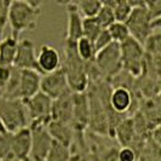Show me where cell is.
Returning a JSON list of instances; mask_svg holds the SVG:
<instances>
[{
  "label": "cell",
  "mask_w": 161,
  "mask_h": 161,
  "mask_svg": "<svg viewBox=\"0 0 161 161\" xmlns=\"http://www.w3.org/2000/svg\"><path fill=\"white\" fill-rule=\"evenodd\" d=\"M41 1L34 0H15L11 1L8 8V23L11 35L18 39L21 33L34 31L41 15Z\"/></svg>",
  "instance_id": "cell-1"
},
{
  "label": "cell",
  "mask_w": 161,
  "mask_h": 161,
  "mask_svg": "<svg viewBox=\"0 0 161 161\" xmlns=\"http://www.w3.org/2000/svg\"><path fill=\"white\" fill-rule=\"evenodd\" d=\"M62 68L65 72L68 86L73 93H84L89 90L90 79L86 72V63L76 51V42L64 41V58Z\"/></svg>",
  "instance_id": "cell-2"
},
{
  "label": "cell",
  "mask_w": 161,
  "mask_h": 161,
  "mask_svg": "<svg viewBox=\"0 0 161 161\" xmlns=\"http://www.w3.org/2000/svg\"><path fill=\"white\" fill-rule=\"evenodd\" d=\"M0 119L8 133L29 127V116L22 99H5L0 97Z\"/></svg>",
  "instance_id": "cell-3"
},
{
  "label": "cell",
  "mask_w": 161,
  "mask_h": 161,
  "mask_svg": "<svg viewBox=\"0 0 161 161\" xmlns=\"http://www.w3.org/2000/svg\"><path fill=\"white\" fill-rule=\"evenodd\" d=\"M95 63L104 80L110 81L122 70L121 46L118 42H112L109 46L96 53Z\"/></svg>",
  "instance_id": "cell-4"
},
{
  "label": "cell",
  "mask_w": 161,
  "mask_h": 161,
  "mask_svg": "<svg viewBox=\"0 0 161 161\" xmlns=\"http://www.w3.org/2000/svg\"><path fill=\"white\" fill-rule=\"evenodd\" d=\"M121 46L122 57V69L138 79L144 72L145 51L142 44H139L133 38H130Z\"/></svg>",
  "instance_id": "cell-5"
},
{
  "label": "cell",
  "mask_w": 161,
  "mask_h": 161,
  "mask_svg": "<svg viewBox=\"0 0 161 161\" xmlns=\"http://www.w3.org/2000/svg\"><path fill=\"white\" fill-rule=\"evenodd\" d=\"M27 108L29 116V125H42L47 126L52 120V99L42 92H38L35 96L22 99Z\"/></svg>",
  "instance_id": "cell-6"
},
{
  "label": "cell",
  "mask_w": 161,
  "mask_h": 161,
  "mask_svg": "<svg viewBox=\"0 0 161 161\" xmlns=\"http://www.w3.org/2000/svg\"><path fill=\"white\" fill-rule=\"evenodd\" d=\"M87 97H89L90 107V130L99 136H109L107 113L101 98L97 95L96 89L91 84L89 85V90H87Z\"/></svg>",
  "instance_id": "cell-7"
},
{
  "label": "cell",
  "mask_w": 161,
  "mask_h": 161,
  "mask_svg": "<svg viewBox=\"0 0 161 161\" xmlns=\"http://www.w3.org/2000/svg\"><path fill=\"white\" fill-rule=\"evenodd\" d=\"M126 25L129 28L131 38L137 40L139 44L144 45V42L149 38V35L153 33L152 19H150L149 14L145 8V1L144 5L133 8V11L130 16L129 21L126 22Z\"/></svg>",
  "instance_id": "cell-8"
},
{
  "label": "cell",
  "mask_w": 161,
  "mask_h": 161,
  "mask_svg": "<svg viewBox=\"0 0 161 161\" xmlns=\"http://www.w3.org/2000/svg\"><path fill=\"white\" fill-rule=\"evenodd\" d=\"M32 132V152L31 160L45 161L48 150L53 143V139L48 133L47 126L42 125H29Z\"/></svg>",
  "instance_id": "cell-9"
},
{
  "label": "cell",
  "mask_w": 161,
  "mask_h": 161,
  "mask_svg": "<svg viewBox=\"0 0 161 161\" xmlns=\"http://www.w3.org/2000/svg\"><path fill=\"white\" fill-rule=\"evenodd\" d=\"M67 75L63 68L58 69L56 72L42 75L40 84V91L48 96L52 101H55L61 96H63L65 92L69 91Z\"/></svg>",
  "instance_id": "cell-10"
},
{
  "label": "cell",
  "mask_w": 161,
  "mask_h": 161,
  "mask_svg": "<svg viewBox=\"0 0 161 161\" xmlns=\"http://www.w3.org/2000/svg\"><path fill=\"white\" fill-rule=\"evenodd\" d=\"M14 67L21 70L27 69L40 73L38 65V55L35 52V45L31 39H21L18 41V48Z\"/></svg>",
  "instance_id": "cell-11"
},
{
  "label": "cell",
  "mask_w": 161,
  "mask_h": 161,
  "mask_svg": "<svg viewBox=\"0 0 161 161\" xmlns=\"http://www.w3.org/2000/svg\"><path fill=\"white\" fill-rule=\"evenodd\" d=\"M32 152V132L25 127L11 136V154L19 161H28Z\"/></svg>",
  "instance_id": "cell-12"
},
{
  "label": "cell",
  "mask_w": 161,
  "mask_h": 161,
  "mask_svg": "<svg viewBox=\"0 0 161 161\" xmlns=\"http://www.w3.org/2000/svg\"><path fill=\"white\" fill-rule=\"evenodd\" d=\"M38 65L41 75H46L62 68V58L58 50L51 45H41L38 52Z\"/></svg>",
  "instance_id": "cell-13"
},
{
  "label": "cell",
  "mask_w": 161,
  "mask_h": 161,
  "mask_svg": "<svg viewBox=\"0 0 161 161\" xmlns=\"http://www.w3.org/2000/svg\"><path fill=\"white\" fill-rule=\"evenodd\" d=\"M90 122V107L87 91L84 93H74V118L73 127L75 132L84 133L89 127Z\"/></svg>",
  "instance_id": "cell-14"
},
{
  "label": "cell",
  "mask_w": 161,
  "mask_h": 161,
  "mask_svg": "<svg viewBox=\"0 0 161 161\" xmlns=\"http://www.w3.org/2000/svg\"><path fill=\"white\" fill-rule=\"evenodd\" d=\"M52 120L62 121L73 125L74 118V93L69 90L63 96L52 102Z\"/></svg>",
  "instance_id": "cell-15"
},
{
  "label": "cell",
  "mask_w": 161,
  "mask_h": 161,
  "mask_svg": "<svg viewBox=\"0 0 161 161\" xmlns=\"http://www.w3.org/2000/svg\"><path fill=\"white\" fill-rule=\"evenodd\" d=\"M59 5H64L67 8V18H68V24H67V34H65V40L72 41V42H78L84 36L82 32V21L84 18L79 14L78 8L74 6L72 1L67 3H58Z\"/></svg>",
  "instance_id": "cell-16"
},
{
  "label": "cell",
  "mask_w": 161,
  "mask_h": 161,
  "mask_svg": "<svg viewBox=\"0 0 161 161\" xmlns=\"http://www.w3.org/2000/svg\"><path fill=\"white\" fill-rule=\"evenodd\" d=\"M110 107L115 113L121 115H127L135 105V96L127 89L124 87H114L110 93Z\"/></svg>",
  "instance_id": "cell-17"
},
{
  "label": "cell",
  "mask_w": 161,
  "mask_h": 161,
  "mask_svg": "<svg viewBox=\"0 0 161 161\" xmlns=\"http://www.w3.org/2000/svg\"><path fill=\"white\" fill-rule=\"evenodd\" d=\"M115 138L118 139L121 147H131L133 148L137 143H144L145 139H142L137 136L133 118L127 116L119 124L115 130Z\"/></svg>",
  "instance_id": "cell-18"
},
{
  "label": "cell",
  "mask_w": 161,
  "mask_h": 161,
  "mask_svg": "<svg viewBox=\"0 0 161 161\" xmlns=\"http://www.w3.org/2000/svg\"><path fill=\"white\" fill-rule=\"evenodd\" d=\"M47 131L53 141L68 148H72L74 138H75V130L72 124L51 120V122L47 125Z\"/></svg>",
  "instance_id": "cell-19"
},
{
  "label": "cell",
  "mask_w": 161,
  "mask_h": 161,
  "mask_svg": "<svg viewBox=\"0 0 161 161\" xmlns=\"http://www.w3.org/2000/svg\"><path fill=\"white\" fill-rule=\"evenodd\" d=\"M40 73L35 70H21V87H19V96L21 99H27L35 96L40 92L41 84Z\"/></svg>",
  "instance_id": "cell-20"
},
{
  "label": "cell",
  "mask_w": 161,
  "mask_h": 161,
  "mask_svg": "<svg viewBox=\"0 0 161 161\" xmlns=\"http://www.w3.org/2000/svg\"><path fill=\"white\" fill-rule=\"evenodd\" d=\"M18 39L10 35L0 41V65L14 67V62L17 55Z\"/></svg>",
  "instance_id": "cell-21"
},
{
  "label": "cell",
  "mask_w": 161,
  "mask_h": 161,
  "mask_svg": "<svg viewBox=\"0 0 161 161\" xmlns=\"http://www.w3.org/2000/svg\"><path fill=\"white\" fill-rule=\"evenodd\" d=\"M19 87H21V69L12 67L11 78L0 97L5 99H21Z\"/></svg>",
  "instance_id": "cell-22"
},
{
  "label": "cell",
  "mask_w": 161,
  "mask_h": 161,
  "mask_svg": "<svg viewBox=\"0 0 161 161\" xmlns=\"http://www.w3.org/2000/svg\"><path fill=\"white\" fill-rule=\"evenodd\" d=\"M72 3L78 8L82 18L96 17L103 5V1H99V0H79V1H72Z\"/></svg>",
  "instance_id": "cell-23"
},
{
  "label": "cell",
  "mask_w": 161,
  "mask_h": 161,
  "mask_svg": "<svg viewBox=\"0 0 161 161\" xmlns=\"http://www.w3.org/2000/svg\"><path fill=\"white\" fill-rule=\"evenodd\" d=\"M116 0H109L103 1L102 8L99 10L98 15L96 16L97 21L99 22L101 27L103 29H108L113 23H115V15H114V6H115Z\"/></svg>",
  "instance_id": "cell-24"
},
{
  "label": "cell",
  "mask_w": 161,
  "mask_h": 161,
  "mask_svg": "<svg viewBox=\"0 0 161 161\" xmlns=\"http://www.w3.org/2000/svg\"><path fill=\"white\" fill-rule=\"evenodd\" d=\"M72 160V152L70 148L53 141L45 161H70Z\"/></svg>",
  "instance_id": "cell-25"
},
{
  "label": "cell",
  "mask_w": 161,
  "mask_h": 161,
  "mask_svg": "<svg viewBox=\"0 0 161 161\" xmlns=\"http://www.w3.org/2000/svg\"><path fill=\"white\" fill-rule=\"evenodd\" d=\"M76 51H78L79 57L85 63L95 61V57H96L95 44L91 40H89L87 38L82 36L80 40H78V42H76Z\"/></svg>",
  "instance_id": "cell-26"
},
{
  "label": "cell",
  "mask_w": 161,
  "mask_h": 161,
  "mask_svg": "<svg viewBox=\"0 0 161 161\" xmlns=\"http://www.w3.org/2000/svg\"><path fill=\"white\" fill-rule=\"evenodd\" d=\"M145 55L161 57V32H153L143 45Z\"/></svg>",
  "instance_id": "cell-27"
},
{
  "label": "cell",
  "mask_w": 161,
  "mask_h": 161,
  "mask_svg": "<svg viewBox=\"0 0 161 161\" xmlns=\"http://www.w3.org/2000/svg\"><path fill=\"white\" fill-rule=\"evenodd\" d=\"M133 11V8L130 3V0H116L115 6H114V15H115V21L126 23L129 21L130 16Z\"/></svg>",
  "instance_id": "cell-28"
},
{
  "label": "cell",
  "mask_w": 161,
  "mask_h": 161,
  "mask_svg": "<svg viewBox=\"0 0 161 161\" xmlns=\"http://www.w3.org/2000/svg\"><path fill=\"white\" fill-rule=\"evenodd\" d=\"M102 31H103V28L101 27V24L97 21L96 17H93V18H84V21H82V32H84L85 38H87L92 42H95L97 36L99 35V33Z\"/></svg>",
  "instance_id": "cell-29"
},
{
  "label": "cell",
  "mask_w": 161,
  "mask_h": 161,
  "mask_svg": "<svg viewBox=\"0 0 161 161\" xmlns=\"http://www.w3.org/2000/svg\"><path fill=\"white\" fill-rule=\"evenodd\" d=\"M108 31L110 33V36H112L114 42H118L120 45L131 38V34H130V31L126 23L115 22L108 28Z\"/></svg>",
  "instance_id": "cell-30"
},
{
  "label": "cell",
  "mask_w": 161,
  "mask_h": 161,
  "mask_svg": "<svg viewBox=\"0 0 161 161\" xmlns=\"http://www.w3.org/2000/svg\"><path fill=\"white\" fill-rule=\"evenodd\" d=\"M11 5L10 0H0V41L3 40V33L8 23V8Z\"/></svg>",
  "instance_id": "cell-31"
},
{
  "label": "cell",
  "mask_w": 161,
  "mask_h": 161,
  "mask_svg": "<svg viewBox=\"0 0 161 161\" xmlns=\"http://www.w3.org/2000/svg\"><path fill=\"white\" fill-rule=\"evenodd\" d=\"M11 136L12 133H0V161L11 154Z\"/></svg>",
  "instance_id": "cell-32"
},
{
  "label": "cell",
  "mask_w": 161,
  "mask_h": 161,
  "mask_svg": "<svg viewBox=\"0 0 161 161\" xmlns=\"http://www.w3.org/2000/svg\"><path fill=\"white\" fill-rule=\"evenodd\" d=\"M112 42H114L112 36H110V33L108 29H103L102 32L99 33V35L97 36V39L95 40V50H96V53L99 52L101 50L105 48L107 46H109Z\"/></svg>",
  "instance_id": "cell-33"
},
{
  "label": "cell",
  "mask_w": 161,
  "mask_h": 161,
  "mask_svg": "<svg viewBox=\"0 0 161 161\" xmlns=\"http://www.w3.org/2000/svg\"><path fill=\"white\" fill-rule=\"evenodd\" d=\"M139 154L131 147H121L118 152V161H138Z\"/></svg>",
  "instance_id": "cell-34"
},
{
  "label": "cell",
  "mask_w": 161,
  "mask_h": 161,
  "mask_svg": "<svg viewBox=\"0 0 161 161\" xmlns=\"http://www.w3.org/2000/svg\"><path fill=\"white\" fill-rule=\"evenodd\" d=\"M145 8H147L152 21L161 17V0L145 1Z\"/></svg>",
  "instance_id": "cell-35"
},
{
  "label": "cell",
  "mask_w": 161,
  "mask_h": 161,
  "mask_svg": "<svg viewBox=\"0 0 161 161\" xmlns=\"http://www.w3.org/2000/svg\"><path fill=\"white\" fill-rule=\"evenodd\" d=\"M12 74V67H4L0 65V95L3 93L4 89L6 87L8 80Z\"/></svg>",
  "instance_id": "cell-36"
},
{
  "label": "cell",
  "mask_w": 161,
  "mask_h": 161,
  "mask_svg": "<svg viewBox=\"0 0 161 161\" xmlns=\"http://www.w3.org/2000/svg\"><path fill=\"white\" fill-rule=\"evenodd\" d=\"M150 138L154 141V143L161 148V124L158 125L150 133Z\"/></svg>",
  "instance_id": "cell-37"
},
{
  "label": "cell",
  "mask_w": 161,
  "mask_h": 161,
  "mask_svg": "<svg viewBox=\"0 0 161 161\" xmlns=\"http://www.w3.org/2000/svg\"><path fill=\"white\" fill-rule=\"evenodd\" d=\"M152 29L153 32H161V17L152 21Z\"/></svg>",
  "instance_id": "cell-38"
},
{
  "label": "cell",
  "mask_w": 161,
  "mask_h": 161,
  "mask_svg": "<svg viewBox=\"0 0 161 161\" xmlns=\"http://www.w3.org/2000/svg\"><path fill=\"white\" fill-rule=\"evenodd\" d=\"M1 161H19V160H17L16 158L12 155V154H10L6 159H4V160H1Z\"/></svg>",
  "instance_id": "cell-39"
},
{
  "label": "cell",
  "mask_w": 161,
  "mask_h": 161,
  "mask_svg": "<svg viewBox=\"0 0 161 161\" xmlns=\"http://www.w3.org/2000/svg\"><path fill=\"white\" fill-rule=\"evenodd\" d=\"M5 132H8L6 129H5V126H4V124H3V121L0 119V133H5Z\"/></svg>",
  "instance_id": "cell-40"
},
{
  "label": "cell",
  "mask_w": 161,
  "mask_h": 161,
  "mask_svg": "<svg viewBox=\"0 0 161 161\" xmlns=\"http://www.w3.org/2000/svg\"><path fill=\"white\" fill-rule=\"evenodd\" d=\"M28 161H33V160H31V159H29V160H28Z\"/></svg>",
  "instance_id": "cell-41"
}]
</instances>
